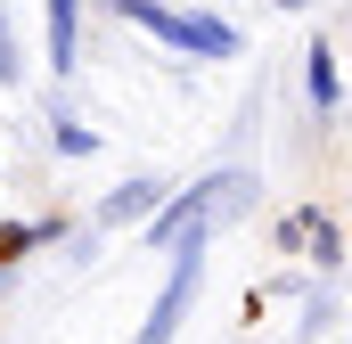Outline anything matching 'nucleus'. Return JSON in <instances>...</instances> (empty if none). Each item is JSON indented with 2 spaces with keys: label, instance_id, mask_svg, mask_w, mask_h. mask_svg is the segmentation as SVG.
<instances>
[{
  "label": "nucleus",
  "instance_id": "nucleus-1",
  "mask_svg": "<svg viewBox=\"0 0 352 344\" xmlns=\"http://www.w3.org/2000/svg\"><path fill=\"white\" fill-rule=\"evenodd\" d=\"M115 17H131V25H148V33H164L173 50H197V58H230L238 50V33L221 25V17H180L164 0H107Z\"/></svg>",
  "mask_w": 352,
  "mask_h": 344
},
{
  "label": "nucleus",
  "instance_id": "nucleus-2",
  "mask_svg": "<svg viewBox=\"0 0 352 344\" xmlns=\"http://www.w3.org/2000/svg\"><path fill=\"white\" fill-rule=\"evenodd\" d=\"M197 279H205V230H180V255H173V279H164V295H156V312H148V328H140V344H173L180 312L197 303Z\"/></svg>",
  "mask_w": 352,
  "mask_h": 344
},
{
  "label": "nucleus",
  "instance_id": "nucleus-3",
  "mask_svg": "<svg viewBox=\"0 0 352 344\" xmlns=\"http://www.w3.org/2000/svg\"><path fill=\"white\" fill-rule=\"evenodd\" d=\"M238 197H246V172H213L205 189H188V205H173V213H156V238H180V230H205V222L238 213Z\"/></svg>",
  "mask_w": 352,
  "mask_h": 344
},
{
  "label": "nucleus",
  "instance_id": "nucleus-4",
  "mask_svg": "<svg viewBox=\"0 0 352 344\" xmlns=\"http://www.w3.org/2000/svg\"><path fill=\"white\" fill-rule=\"evenodd\" d=\"M148 205H156V180H123V189L98 205V222H107V230H123V222H148Z\"/></svg>",
  "mask_w": 352,
  "mask_h": 344
},
{
  "label": "nucleus",
  "instance_id": "nucleus-5",
  "mask_svg": "<svg viewBox=\"0 0 352 344\" xmlns=\"http://www.w3.org/2000/svg\"><path fill=\"white\" fill-rule=\"evenodd\" d=\"M50 58H58V74L74 66V0H50Z\"/></svg>",
  "mask_w": 352,
  "mask_h": 344
},
{
  "label": "nucleus",
  "instance_id": "nucleus-6",
  "mask_svg": "<svg viewBox=\"0 0 352 344\" xmlns=\"http://www.w3.org/2000/svg\"><path fill=\"white\" fill-rule=\"evenodd\" d=\"M303 83H311V107H336V50L328 41H311V74Z\"/></svg>",
  "mask_w": 352,
  "mask_h": 344
},
{
  "label": "nucleus",
  "instance_id": "nucleus-7",
  "mask_svg": "<svg viewBox=\"0 0 352 344\" xmlns=\"http://www.w3.org/2000/svg\"><path fill=\"white\" fill-rule=\"evenodd\" d=\"M303 230H311V255H320V270H336V262H344V230H336V222L303 213Z\"/></svg>",
  "mask_w": 352,
  "mask_h": 344
},
{
  "label": "nucleus",
  "instance_id": "nucleus-8",
  "mask_svg": "<svg viewBox=\"0 0 352 344\" xmlns=\"http://www.w3.org/2000/svg\"><path fill=\"white\" fill-rule=\"evenodd\" d=\"M58 148H66V156H90V148H98V140H90L82 123H58Z\"/></svg>",
  "mask_w": 352,
  "mask_h": 344
},
{
  "label": "nucleus",
  "instance_id": "nucleus-9",
  "mask_svg": "<svg viewBox=\"0 0 352 344\" xmlns=\"http://www.w3.org/2000/svg\"><path fill=\"white\" fill-rule=\"evenodd\" d=\"M0 83H16V41H8V17H0Z\"/></svg>",
  "mask_w": 352,
  "mask_h": 344
}]
</instances>
